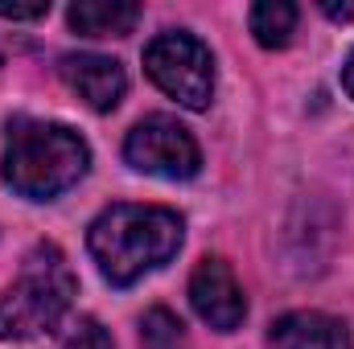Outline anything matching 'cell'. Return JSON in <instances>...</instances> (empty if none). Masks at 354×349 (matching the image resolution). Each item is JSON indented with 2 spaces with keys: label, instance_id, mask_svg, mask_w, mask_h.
<instances>
[{
  "label": "cell",
  "instance_id": "cell-6",
  "mask_svg": "<svg viewBox=\"0 0 354 349\" xmlns=\"http://www.w3.org/2000/svg\"><path fill=\"white\" fill-rule=\"evenodd\" d=\"M189 304L194 312L218 329V333H235L248 317V296L235 279V271L223 259H202L189 275Z\"/></svg>",
  "mask_w": 354,
  "mask_h": 349
},
{
  "label": "cell",
  "instance_id": "cell-5",
  "mask_svg": "<svg viewBox=\"0 0 354 349\" xmlns=\"http://www.w3.org/2000/svg\"><path fill=\"white\" fill-rule=\"evenodd\" d=\"M124 161L136 173L165 177V181H185L202 169V152L198 140L189 136V128H181L174 115H149L140 119L128 140H124Z\"/></svg>",
  "mask_w": 354,
  "mask_h": 349
},
{
  "label": "cell",
  "instance_id": "cell-13",
  "mask_svg": "<svg viewBox=\"0 0 354 349\" xmlns=\"http://www.w3.org/2000/svg\"><path fill=\"white\" fill-rule=\"evenodd\" d=\"M46 12H50L46 0H37V4H8V0H0V17H4V21H37V17H46Z\"/></svg>",
  "mask_w": 354,
  "mask_h": 349
},
{
  "label": "cell",
  "instance_id": "cell-10",
  "mask_svg": "<svg viewBox=\"0 0 354 349\" xmlns=\"http://www.w3.org/2000/svg\"><path fill=\"white\" fill-rule=\"evenodd\" d=\"M248 25H252L256 41L264 50H280V46H288V37L297 29V4H288V0H260V4H252Z\"/></svg>",
  "mask_w": 354,
  "mask_h": 349
},
{
  "label": "cell",
  "instance_id": "cell-15",
  "mask_svg": "<svg viewBox=\"0 0 354 349\" xmlns=\"http://www.w3.org/2000/svg\"><path fill=\"white\" fill-rule=\"evenodd\" d=\"M342 87H346V94L354 99V54L346 58V66H342Z\"/></svg>",
  "mask_w": 354,
  "mask_h": 349
},
{
  "label": "cell",
  "instance_id": "cell-1",
  "mask_svg": "<svg viewBox=\"0 0 354 349\" xmlns=\"http://www.w3.org/2000/svg\"><path fill=\"white\" fill-rule=\"evenodd\" d=\"M87 247L103 279L115 288L136 283L140 275L165 267L181 247V218L165 206H132L120 201L103 210L87 230Z\"/></svg>",
  "mask_w": 354,
  "mask_h": 349
},
{
  "label": "cell",
  "instance_id": "cell-14",
  "mask_svg": "<svg viewBox=\"0 0 354 349\" xmlns=\"http://www.w3.org/2000/svg\"><path fill=\"white\" fill-rule=\"evenodd\" d=\"M322 8H326V17H334V21H351L354 17V4H330V0H326Z\"/></svg>",
  "mask_w": 354,
  "mask_h": 349
},
{
  "label": "cell",
  "instance_id": "cell-11",
  "mask_svg": "<svg viewBox=\"0 0 354 349\" xmlns=\"http://www.w3.org/2000/svg\"><path fill=\"white\" fill-rule=\"evenodd\" d=\"M140 346L145 349H189L185 325L177 321L169 308H149L140 317Z\"/></svg>",
  "mask_w": 354,
  "mask_h": 349
},
{
  "label": "cell",
  "instance_id": "cell-12",
  "mask_svg": "<svg viewBox=\"0 0 354 349\" xmlns=\"http://www.w3.org/2000/svg\"><path fill=\"white\" fill-rule=\"evenodd\" d=\"M66 349H115V341H111V333H107L99 321L83 317V321L75 325V333L66 337Z\"/></svg>",
  "mask_w": 354,
  "mask_h": 349
},
{
  "label": "cell",
  "instance_id": "cell-4",
  "mask_svg": "<svg viewBox=\"0 0 354 349\" xmlns=\"http://www.w3.org/2000/svg\"><path fill=\"white\" fill-rule=\"evenodd\" d=\"M145 70L169 99L189 111L210 107L214 94V58L194 33H161L145 46Z\"/></svg>",
  "mask_w": 354,
  "mask_h": 349
},
{
  "label": "cell",
  "instance_id": "cell-2",
  "mask_svg": "<svg viewBox=\"0 0 354 349\" xmlns=\"http://www.w3.org/2000/svg\"><path fill=\"white\" fill-rule=\"evenodd\" d=\"M91 165V148L79 132L50 119L17 115L4 136V181L29 201H54L79 185Z\"/></svg>",
  "mask_w": 354,
  "mask_h": 349
},
{
  "label": "cell",
  "instance_id": "cell-8",
  "mask_svg": "<svg viewBox=\"0 0 354 349\" xmlns=\"http://www.w3.org/2000/svg\"><path fill=\"white\" fill-rule=\"evenodd\" d=\"M268 349H351V333L326 312H288L268 329Z\"/></svg>",
  "mask_w": 354,
  "mask_h": 349
},
{
  "label": "cell",
  "instance_id": "cell-3",
  "mask_svg": "<svg viewBox=\"0 0 354 349\" xmlns=\"http://www.w3.org/2000/svg\"><path fill=\"white\" fill-rule=\"evenodd\" d=\"M75 300V271L54 243H37L12 288L0 292V341L50 333Z\"/></svg>",
  "mask_w": 354,
  "mask_h": 349
},
{
  "label": "cell",
  "instance_id": "cell-7",
  "mask_svg": "<svg viewBox=\"0 0 354 349\" xmlns=\"http://www.w3.org/2000/svg\"><path fill=\"white\" fill-rule=\"evenodd\" d=\"M62 79L71 83V90L87 103L91 111H111L120 107L124 90H128V74L115 58L103 54H66L62 58Z\"/></svg>",
  "mask_w": 354,
  "mask_h": 349
},
{
  "label": "cell",
  "instance_id": "cell-9",
  "mask_svg": "<svg viewBox=\"0 0 354 349\" xmlns=\"http://www.w3.org/2000/svg\"><path fill=\"white\" fill-rule=\"evenodd\" d=\"M79 37H124L140 21V4L132 0H79L66 12Z\"/></svg>",
  "mask_w": 354,
  "mask_h": 349
}]
</instances>
